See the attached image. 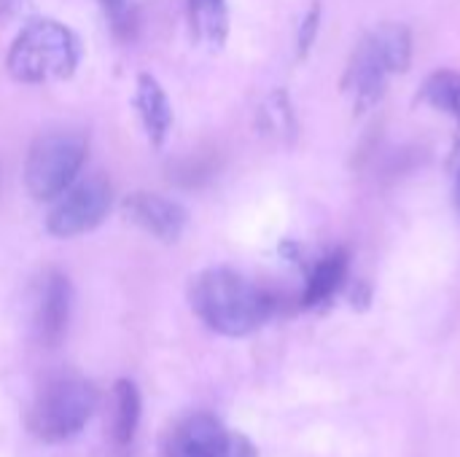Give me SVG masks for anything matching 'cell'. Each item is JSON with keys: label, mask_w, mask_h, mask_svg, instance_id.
I'll return each mask as SVG.
<instances>
[{"label": "cell", "mask_w": 460, "mask_h": 457, "mask_svg": "<svg viewBox=\"0 0 460 457\" xmlns=\"http://www.w3.org/2000/svg\"><path fill=\"white\" fill-rule=\"evenodd\" d=\"M132 102H135L140 127L146 132V140L154 148H162L167 143V137H170L175 113H172V102H170L164 86L159 83V78L151 75V73H140L137 81H135Z\"/></svg>", "instance_id": "obj_10"}, {"label": "cell", "mask_w": 460, "mask_h": 457, "mask_svg": "<svg viewBox=\"0 0 460 457\" xmlns=\"http://www.w3.org/2000/svg\"><path fill=\"white\" fill-rule=\"evenodd\" d=\"M140 393L132 380H119L111 393V442L116 450H127L135 442L140 426Z\"/></svg>", "instance_id": "obj_11"}, {"label": "cell", "mask_w": 460, "mask_h": 457, "mask_svg": "<svg viewBox=\"0 0 460 457\" xmlns=\"http://www.w3.org/2000/svg\"><path fill=\"white\" fill-rule=\"evenodd\" d=\"M32 0H0V27L24 16L30 11Z\"/></svg>", "instance_id": "obj_18"}, {"label": "cell", "mask_w": 460, "mask_h": 457, "mask_svg": "<svg viewBox=\"0 0 460 457\" xmlns=\"http://www.w3.org/2000/svg\"><path fill=\"white\" fill-rule=\"evenodd\" d=\"M121 213L127 215V221L164 245H175L189 226V210L178 199L154 191H135L124 197Z\"/></svg>", "instance_id": "obj_7"}, {"label": "cell", "mask_w": 460, "mask_h": 457, "mask_svg": "<svg viewBox=\"0 0 460 457\" xmlns=\"http://www.w3.org/2000/svg\"><path fill=\"white\" fill-rule=\"evenodd\" d=\"M226 457H259L256 453V447L251 444V439H245V436H232L229 439V450H226Z\"/></svg>", "instance_id": "obj_19"}, {"label": "cell", "mask_w": 460, "mask_h": 457, "mask_svg": "<svg viewBox=\"0 0 460 457\" xmlns=\"http://www.w3.org/2000/svg\"><path fill=\"white\" fill-rule=\"evenodd\" d=\"M191 38L208 48H221L229 38L226 0H186Z\"/></svg>", "instance_id": "obj_12"}, {"label": "cell", "mask_w": 460, "mask_h": 457, "mask_svg": "<svg viewBox=\"0 0 460 457\" xmlns=\"http://www.w3.org/2000/svg\"><path fill=\"white\" fill-rule=\"evenodd\" d=\"M70 307H73V288L67 275L59 269H46L38 291H35V307H32V329L43 347H57L70 323Z\"/></svg>", "instance_id": "obj_8"}, {"label": "cell", "mask_w": 460, "mask_h": 457, "mask_svg": "<svg viewBox=\"0 0 460 457\" xmlns=\"http://www.w3.org/2000/svg\"><path fill=\"white\" fill-rule=\"evenodd\" d=\"M456 202L460 207V151H458V170H456Z\"/></svg>", "instance_id": "obj_20"}, {"label": "cell", "mask_w": 460, "mask_h": 457, "mask_svg": "<svg viewBox=\"0 0 460 457\" xmlns=\"http://www.w3.org/2000/svg\"><path fill=\"white\" fill-rule=\"evenodd\" d=\"M89 154V140L78 129H49L40 132L24 156L22 178L24 189L35 202H54L65 189H70Z\"/></svg>", "instance_id": "obj_4"}, {"label": "cell", "mask_w": 460, "mask_h": 457, "mask_svg": "<svg viewBox=\"0 0 460 457\" xmlns=\"http://www.w3.org/2000/svg\"><path fill=\"white\" fill-rule=\"evenodd\" d=\"M113 210V186L100 178H78L70 189H65L46 215V232L57 240H73L94 232L105 224Z\"/></svg>", "instance_id": "obj_6"}, {"label": "cell", "mask_w": 460, "mask_h": 457, "mask_svg": "<svg viewBox=\"0 0 460 457\" xmlns=\"http://www.w3.org/2000/svg\"><path fill=\"white\" fill-rule=\"evenodd\" d=\"M345 277H348V253L342 248H337V250L326 253L323 259H318L315 267L307 275V286H305V294H302V307L313 310V307L326 304L342 288Z\"/></svg>", "instance_id": "obj_13"}, {"label": "cell", "mask_w": 460, "mask_h": 457, "mask_svg": "<svg viewBox=\"0 0 460 457\" xmlns=\"http://www.w3.org/2000/svg\"><path fill=\"white\" fill-rule=\"evenodd\" d=\"M97 401V391L89 380L78 374H57L38 391L27 412V426L32 436L46 444L67 442L86 428Z\"/></svg>", "instance_id": "obj_5"}, {"label": "cell", "mask_w": 460, "mask_h": 457, "mask_svg": "<svg viewBox=\"0 0 460 457\" xmlns=\"http://www.w3.org/2000/svg\"><path fill=\"white\" fill-rule=\"evenodd\" d=\"M410 62L412 32L407 24L383 22L369 30L353 48L342 75V92L350 97L353 110L367 113L369 108H375L383 100L391 75L404 73Z\"/></svg>", "instance_id": "obj_3"}, {"label": "cell", "mask_w": 460, "mask_h": 457, "mask_svg": "<svg viewBox=\"0 0 460 457\" xmlns=\"http://www.w3.org/2000/svg\"><path fill=\"white\" fill-rule=\"evenodd\" d=\"M194 315L221 337H248L275 315V296L229 267L202 269L189 286Z\"/></svg>", "instance_id": "obj_1"}, {"label": "cell", "mask_w": 460, "mask_h": 457, "mask_svg": "<svg viewBox=\"0 0 460 457\" xmlns=\"http://www.w3.org/2000/svg\"><path fill=\"white\" fill-rule=\"evenodd\" d=\"M105 19L119 40H132L137 32V8L132 0H100Z\"/></svg>", "instance_id": "obj_16"}, {"label": "cell", "mask_w": 460, "mask_h": 457, "mask_svg": "<svg viewBox=\"0 0 460 457\" xmlns=\"http://www.w3.org/2000/svg\"><path fill=\"white\" fill-rule=\"evenodd\" d=\"M420 102L431 105L434 110H442L456 119L460 127V73L456 70H437L426 78L418 94Z\"/></svg>", "instance_id": "obj_14"}, {"label": "cell", "mask_w": 460, "mask_h": 457, "mask_svg": "<svg viewBox=\"0 0 460 457\" xmlns=\"http://www.w3.org/2000/svg\"><path fill=\"white\" fill-rule=\"evenodd\" d=\"M318 22H321V5H313V8L307 11V16H305L302 27H299V40H296V46H299V57H302V59L310 54V48H313V43H315Z\"/></svg>", "instance_id": "obj_17"}, {"label": "cell", "mask_w": 460, "mask_h": 457, "mask_svg": "<svg viewBox=\"0 0 460 457\" xmlns=\"http://www.w3.org/2000/svg\"><path fill=\"white\" fill-rule=\"evenodd\" d=\"M259 124L267 135H275V137H283V140H291L294 137V129H296V121H294V110H291V102L286 97V92H275L264 100L261 110H259Z\"/></svg>", "instance_id": "obj_15"}, {"label": "cell", "mask_w": 460, "mask_h": 457, "mask_svg": "<svg viewBox=\"0 0 460 457\" xmlns=\"http://www.w3.org/2000/svg\"><path fill=\"white\" fill-rule=\"evenodd\" d=\"M81 65L78 35L49 16H38L22 24L5 54V70L16 83L46 86L73 78Z\"/></svg>", "instance_id": "obj_2"}, {"label": "cell", "mask_w": 460, "mask_h": 457, "mask_svg": "<svg viewBox=\"0 0 460 457\" xmlns=\"http://www.w3.org/2000/svg\"><path fill=\"white\" fill-rule=\"evenodd\" d=\"M229 439L232 436L216 415L194 412L170 428L164 439V457H226Z\"/></svg>", "instance_id": "obj_9"}]
</instances>
